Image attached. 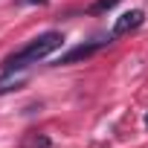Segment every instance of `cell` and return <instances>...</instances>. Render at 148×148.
Returning <instances> with one entry per match:
<instances>
[{"mask_svg": "<svg viewBox=\"0 0 148 148\" xmlns=\"http://www.w3.org/2000/svg\"><path fill=\"white\" fill-rule=\"evenodd\" d=\"M61 44H64V35H61V32H44V35H38L35 41H29L23 49H18L15 55H9V58L3 61V73L23 70V67H29V64H35V61L52 55Z\"/></svg>", "mask_w": 148, "mask_h": 148, "instance_id": "1", "label": "cell"}, {"mask_svg": "<svg viewBox=\"0 0 148 148\" xmlns=\"http://www.w3.org/2000/svg\"><path fill=\"white\" fill-rule=\"evenodd\" d=\"M142 21H145V12H142V9H131V12L119 15V18H116V23H113V29H110V38H122V35H128V32L139 29V26H142Z\"/></svg>", "mask_w": 148, "mask_h": 148, "instance_id": "2", "label": "cell"}, {"mask_svg": "<svg viewBox=\"0 0 148 148\" xmlns=\"http://www.w3.org/2000/svg\"><path fill=\"white\" fill-rule=\"evenodd\" d=\"M99 47H102V44H82V47H73V49L64 52L55 64H76V61H84V58H90Z\"/></svg>", "mask_w": 148, "mask_h": 148, "instance_id": "3", "label": "cell"}, {"mask_svg": "<svg viewBox=\"0 0 148 148\" xmlns=\"http://www.w3.org/2000/svg\"><path fill=\"white\" fill-rule=\"evenodd\" d=\"M116 3H119V0H96V3L90 6V12H93V15H99V12H108V9H113Z\"/></svg>", "mask_w": 148, "mask_h": 148, "instance_id": "4", "label": "cell"}, {"mask_svg": "<svg viewBox=\"0 0 148 148\" xmlns=\"http://www.w3.org/2000/svg\"><path fill=\"white\" fill-rule=\"evenodd\" d=\"M21 3H47V0H21Z\"/></svg>", "mask_w": 148, "mask_h": 148, "instance_id": "5", "label": "cell"}]
</instances>
